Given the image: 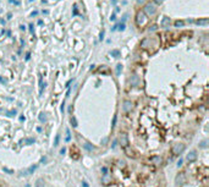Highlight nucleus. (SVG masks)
<instances>
[{
	"label": "nucleus",
	"instance_id": "nucleus-1",
	"mask_svg": "<svg viewBox=\"0 0 209 187\" xmlns=\"http://www.w3.org/2000/svg\"><path fill=\"white\" fill-rule=\"evenodd\" d=\"M185 149H186L185 144H182V143H176V144L172 145L171 152H172V154H174V155H180Z\"/></svg>",
	"mask_w": 209,
	"mask_h": 187
},
{
	"label": "nucleus",
	"instance_id": "nucleus-2",
	"mask_svg": "<svg viewBox=\"0 0 209 187\" xmlns=\"http://www.w3.org/2000/svg\"><path fill=\"white\" fill-rule=\"evenodd\" d=\"M119 142H120V145L122 148H127L129 147V136H127L126 133H120V136H119Z\"/></svg>",
	"mask_w": 209,
	"mask_h": 187
},
{
	"label": "nucleus",
	"instance_id": "nucleus-3",
	"mask_svg": "<svg viewBox=\"0 0 209 187\" xmlns=\"http://www.w3.org/2000/svg\"><path fill=\"white\" fill-rule=\"evenodd\" d=\"M144 12L148 15V16H153L155 12H157V8H155V5L154 4H152V3H148L144 6Z\"/></svg>",
	"mask_w": 209,
	"mask_h": 187
},
{
	"label": "nucleus",
	"instance_id": "nucleus-4",
	"mask_svg": "<svg viewBox=\"0 0 209 187\" xmlns=\"http://www.w3.org/2000/svg\"><path fill=\"white\" fill-rule=\"evenodd\" d=\"M186 182V174L185 173H179L176 175V177H175V184L177 186H181Z\"/></svg>",
	"mask_w": 209,
	"mask_h": 187
},
{
	"label": "nucleus",
	"instance_id": "nucleus-5",
	"mask_svg": "<svg viewBox=\"0 0 209 187\" xmlns=\"http://www.w3.org/2000/svg\"><path fill=\"white\" fill-rule=\"evenodd\" d=\"M136 21H137V25H138V26H142V25L146 23L147 17H146V15H144L143 11H138V12H137V18H136Z\"/></svg>",
	"mask_w": 209,
	"mask_h": 187
},
{
	"label": "nucleus",
	"instance_id": "nucleus-6",
	"mask_svg": "<svg viewBox=\"0 0 209 187\" xmlns=\"http://www.w3.org/2000/svg\"><path fill=\"white\" fill-rule=\"evenodd\" d=\"M133 109V104H132L131 100H125L124 104H122V110L124 113H131V110Z\"/></svg>",
	"mask_w": 209,
	"mask_h": 187
},
{
	"label": "nucleus",
	"instance_id": "nucleus-7",
	"mask_svg": "<svg viewBox=\"0 0 209 187\" xmlns=\"http://www.w3.org/2000/svg\"><path fill=\"white\" fill-rule=\"evenodd\" d=\"M196 159H197V153L195 152V150H192V152H190L187 154V160L188 162H195Z\"/></svg>",
	"mask_w": 209,
	"mask_h": 187
},
{
	"label": "nucleus",
	"instance_id": "nucleus-8",
	"mask_svg": "<svg viewBox=\"0 0 209 187\" xmlns=\"http://www.w3.org/2000/svg\"><path fill=\"white\" fill-rule=\"evenodd\" d=\"M170 17H167V16H164L163 17V20H161V22H160V25H161V27H167V26H170Z\"/></svg>",
	"mask_w": 209,
	"mask_h": 187
},
{
	"label": "nucleus",
	"instance_id": "nucleus-9",
	"mask_svg": "<svg viewBox=\"0 0 209 187\" xmlns=\"http://www.w3.org/2000/svg\"><path fill=\"white\" fill-rule=\"evenodd\" d=\"M208 22H209L208 18H202V20H197V21H196V23L199 25V26H207Z\"/></svg>",
	"mask_w": 209,
	"mask_h": 187
},
{
	"label": "nucleus",
	"instance_id": "nucleus-10",
	"mask_svg": "<svg viewBox=\"0 0 209 187\" xmlns=\"http://www.w3.org/2000/svg\"><path fill=\"white\" fill-rule=\"evenodd\" d=\"M152 162L154 163L155 165H159V164L163 163V159H161L160 157H153V158H152Z\"/></svg>",
	"mask_w": 209,
	"mask_h": 187
},
{
	"label": "nucleus",
	"instance_id": "nucleus-11",
	"mask_svg": "<svg viewBox=\"0 0 209 187\" xmlns=\"http://www.w3.org/2000/svg\"><path fill=\"white\" fill-rule=\"evenodd\" d=\"M131 83H132V85H133V86H137V83H138V77H137L136 75H133V76H132Z\"/></svg>",
	"mask_w": 209,
	"mask_h": 187
},
{
	"label": "nucleus",
	"instance_id": "nucleus-12",
	"mask_svg": "<svg viewBox=\"0 0 209 187\" xmlns=\"http://www.w3.org/2000/svg\"><path fill=\"white\" fill-rule=\"evenodd\" d=\"M183 25H185V23H183V21H180V20L175 21V27H179L180 28V27H183Z\"/></svg>",
	"mask_w": 209,
	"mask_h": 187
},
{
	"label": "nucleus",
	"instance_id": "nucleus-13",
	"mask_svg": "<svg viewBox=\"0 0 209 187\" xmlns=\"http://www.w3.org/2000/svg\"><path fill=\"white\" fill-rule=\"evenodd\" d=\"M35 168H37V165H32V166H29V168L27 169V171H26V174H31V173H33V171L35 170Z\"/></svg>",
	"mask_w": 209,
	"mask_h": 187
},
{
	"label": "nucleus",
	"instance_id": "nucleus-14",
	"mask_svg": "<svg viewBox=\"0 0 209 187\" xmlns=\"http://www.w3.org/2000/svg\"><path fill=\"white\" fill-rule=\"evenodd\" d=\"M35 187H43V180L42 179L37 180V182H35Z\"/></svg>",
	"mask_w": 209,
	"mask_h": 187
},
{
	"label": "nucleus",
	"instance_id": "nucleus-15",
	"mask_svg": "<svg viewBox=\"0 0 209 187\" xmlns=\"http://www.w3.org/2000/svg\"><path fill=\"white\" fill-rule=\"evenodd\" d=\"M110 55H114V56H116V58H118V56H120V51L119 50H111L110 51Z\"/></svg>",
	"mask_w": 209,
	"mask_h": 187
},
{
	"label": "nucleus",
	"instance_id": "nucleus-16",
	"mask_svg": "<svg viewBox=\"0 0 209 187\" xmlns=\"http://www.w3.org/2000/svg\"><path fill=\"white\" fill-rule=\"evenodd\" d=\"M59 139H60V136L59 134H57V137H55V141H54V145L57 147V145L59 144Z\"/></svg>",
	"mask_w": 209,
	"mask_h": 187
},
{
	"label": "nucleus",
	"instance_id": "nucleus-17",
	"mask_svg": "<svg viewBox=\"0 0 209 187\" xmlns=\"http://www.w3.org/2000/svg\"><path fill=\"white\" fill-rule=\"evenodd\" d=\"M84 148H86V149H88V150H93V149H94L93 147H91V145H89L88 143H86V144H84Z\"/></svg>",
	"mask_w": 209,
	"mask_h": 187
},
{
	"label": "nucleus",
	"instance_id": "nucleus-18",
	"mask_svg": "<svg viewBox=\"0 0 209 187\" xmlns=\"http://www.w3.org/2000/svg\"><path fill=\"white\" fill-rule=\"evenodd\" d=\"M101 171H103V175H104V176L108 175V174H106V173H108V169H106L105 166H103V168H101Z\"/></svg>",
	"mask_w": 209,
	"mask_h": 187
},
{
	"label": "nucleus",
	"instance_id": "nucleus-19",
	"mask_svg": "<svg viewBox=\"0 0 209 187\" xmlns=\"http://www.w3.org/2000/svg\"><path fill=\"white\" fill-rule=\"evenodd\" d=\"M120 70H121V64H119L118 67H116V74H118V75L120 74Z\"/></svg>",
	"mask_w": 209,
	"mask_h": 187
},
{
	"label": "nucleus",
	"instance_id": "nucleus-20",
	"mask_svg": "<svg viewBox=\"0 0 209 187\" xmlns=\"http://www.w3.org/2000/svg\"><path fill=\"white\" fill-rule=\"evenodd\" d=\"M119 29H120V31H124V29H125V23H121V25L119 26Z\"/></svg>",
	"mask_w": 209,
	"mask_h": 187
},
{
	"label": "nucleus",
	"instance_id": "nucleus-21",
	"mask_svg": "<svg viewBox=\"0 0 209 187\" xmlns=\"http://www.w3.org/2000/svg\"><path fill=\"white\" fill-rule=\"evenodd\" d=\"M154 1H155V4H158V5H160V4L163 3V1H164V0H154Z\"/></svg>",
	"mask_w": 209,
	"mask_h": 187
},
{
	"label": "nucleus",
	"instance_id": "nucleus-22",
	"mask_svg": "<svg viewBox=\"0 0 209 187\" xmlns=\"http://www.w3.org/2000/svg\"><path fill=\"white\" fill-rule=\"evenodd\" d=\"M115 18H116L115 14H113V15H111V17H110V21H115Z\"/></svg>",
	"mask_w": 209,
	"mask_h": 187
},
{
	"label": "nucleus",
	"instance_id": "nucleus-23",
	"mask_svg": "<svg viewBox=\"0 0 209 187\" xmlns=\"http://www.w3.org/2000/svg\"><path fill=\"white\" fill-rule=\"evenodd\" d=\"M115 124H116V115L114 116V120H113V127L115 126Z\"/></svg>",
	"mask_w": 209,
	"mask_h": 187
},
{
	"label": "nucleus",
	"instance_id": "nucleus-24",
	"mask_svg": "<svg viewBox=\"0 0 209 187\" xmlns=\"http://www.w3.org/2000/svg\"><path fill=\"white\" fill-rule=\"evenodd\" d=\"M104 38V32H101V34H100V39H103Z\"/></svg>",
	"mask_w": 209,
	"mask_h": 187
},
{
	"label": "nucleus",
	"instance_id": "nucleus-25",
	"mask_svg": "<svg viewBox=\"0 0 209 187\" xmlns=\"http://www.w3.org/2000/svg\"><path fill=\"white\" fill-rule=\"evenodd\" d=\"M143 1H144V0H138V3H140V4H141V3H143Z\"/></svg>",
	"mask_w": 209,
	"mask_h": 187
},
{
	"label": "nucleus",
	"instance_id": "nucleus-26",
	"mask_svg": "<svg viewBox=\"0 0 209 187\" xmlns=\"http://www.w3.org/2000/svg\"><path fill=\"white\" fill-rule=\"evenodd\" d=\"M0 185H1V181H0Z\"/></svg>",
	"mask_w": 209,
	"mask_h": 187
}]
</instances>
